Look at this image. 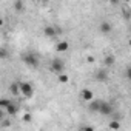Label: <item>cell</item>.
<instances>
[{
    "label": "cell",
    "mask_w": 131,
    "mask_h": 131,
    "mask_svg": "<svg viewBox=\"0 0 131 131\" xmlns=\"http://www.w3.org/2000/svg\"><path fill=\"white\" fill-rule=\"evenodd\" d=\"M80 97H82V100H85V102H93V100H94V94H93L91 90H83L82 94H80Z\"/></svg>",
    "instance_id": "cell-6"
},
{
    "label": "cell",
    "mask_w": 131,
    "mask_h": 131,
    "mask_svg": "<svg viewBox=\"0 0 131 131\" xmlns=\"http://www.w3.org/2000/svg\"><path fill=\"white\" fill-rule=\"evenodd\" d=\"M110 128H111V129H119V128H120V123H119L117 120H111V122H110Z\"/></svg>",
    "instance_id": "cell-16"
},
{
    "label": "cell",
    "mask_w": 131,
    "mask_h": 131,
    "mask_svg": "<svg viewBox=\"0 0 131 131\" xmlns=\"http://www.w3.org/2000/svg\"><path fill=\"white\" fill-rule=\"evenodd\" d=\"M9 91H11L14 96H17V94L20 93V83H13V85L9 86Z\"/></svg>",
    "instance_id": "cell-12"
},
{
    "label": "cell",
    "mask_w": 131,
    "mask_h": 131,
    "mask_svg": "<svg viewBox=\"0 0 131 131\" xmlns=\"http://www.w3.org/2000/svg\"><path fill=\"white\" fill-rule=\"evenodd\" d=\"M57 80H59L60 83H67V82L70 80V77H68L67 74H59V76H57Z\"/></svg>",
    "instance_id": "cell-14"
},
{
    "label": "cell",
    "mask_w": 131,
    "mask_h": 131,
    "mask_svg": "<svg viewBox=\"0 0 131 131\" xmlns=\"http://www.w3.org/2000/svg\"><path fill=\"white\" fill-rule=\"evenodd\" d=\"M126 77H128V80H131V67L126 70Z\"/></svg>",
    "instance_id": "cell-19"
},
{
    "label": "cell",
    "mask_w": 131,
    "mask_h": 131,
    "mask_svg": "<svg viewBox=\"0 0 131 131\" xmlns=\"http://www.w3.org/2000/svg\"><path fill=\"white\" fill-rule=\"evenodd\" d=\"M23 62L28 65V67H37V65H39V59L34 54H31V52H28V54L23 56Z\"/></svg>",
    "instance_id": "cell-3"
},
{
    "label": "cell",
    "mask_w": 131,
    "mask_h": 131,
    "mask_svg": "<svg viewBox=\"0 0 131 131\" xmlns=\"http://www.w3.org/2000/svg\"><path fill=\"white\" fill-rule=\"evenodd\" d=\"M96 79H97V80H100V82H105V80L108 79V74H106V71H103V70L97 71V73H96Z\"/></svg>",
    "instance_id": "cell-10"
},
{
    "label": "cell",
    "mask_w": 131,
    "mask_h": 131,
    "mask_svg": "<svg viewBox=\"0 0 131 131\" xmlns=\"http://www.w3.org/2000/svg\"><path fill=\"white\" fill-rule=\"evenodd\" d=\"M99 29L103 32V34H108V32H111V29H113V26L108 23V22H102L100 25H99Z\"/></svg>",
    "instance_id": "cell-9"
},
{
    "label": "cell",
    "mask_w": 131,
    "mask_h": 131,
    "mask_svg": "<svg viewBox=\"0 0 131 131\" xmlns=\"http://www.w3.org/2000/svg\"><path fill=\"white\" fill-rule=\"evenodd\" d=\"M86 62H88V63H93V62H94V57H93V56H88V57H86Z\"/></svg>",
    "instance_id": "cell-20"
},
{
    "label": "cell",
    "mask_w": 131,
    "mask_h": 131,
    "mask_svg": "<svg viewBox=\"0 0 131 131\" xmlns=\"http://www.w3.org/2000/svg\"><path fill=\"white\" fill-rule=\"evenodd\" d=\"M102 102L103 100H93V102H90V111H94V113H99V110H100V106H102Z\"/></svg>",
    "instance_id": "cell-7"
},
{
    "label": "cell",
    "mask_w": 131,
    "mask_h": 131,
    "mask_svg": "<svg viewBox=\"0 0 131 131\" xmlns=\"http://www.w3.org/2000/svg\"><path fill=\"white\" fill-rule=\"evenodd\" d=\"M99 113L100 114H103V116H108V114H111L113 113V106H111V103H108V102H102V106H100V110H99Z\"/></svg>",
    "instance_id": "cell-5"
},
{
    "label": "cell",
    "mask_w": 131,
    "mask_h": 131,
    "mask_svg": "<svg viewBox=\"0 0 131 131\" xmlns=\"http://www.w3.org/2000/svg\"><path fill=\"white\" fill-rule=\"evenodd\" d=\"M11 103H13V102H11L9 99H3V100H0V108L6 111V110L9 108V105H11Z\"/></svg>",
    "instance_id": "cell-13"
},
{
    "label": "cell",
    "mask_w": 131,
    "mask_h": 131,
    "mask_svg": "<svg viewBox=\"0 0 131 131\" xmlns=\"http://www.w3.org/2000/svg\"><path fill=\"white\" fill-rule=\"evenodd\" d=\"M6 113H8V114H9V116H14V114H16V113H17V106H16V105H13V103H11V105H9V108H8V110H6Z\"/></svg>",
    "instance_id": "cell-15"
},
{
    "label": "cell",
    "mask_w": 131,
    "mask_h": 131,
    "mask_svg": "<svg viewBox=\"0 0 131 131\" xmlns=\"http://www.w3.org/2000/svg\"><path fill=\"white\" fill-rule=\"evenodd\" d=\"M20 94H22L25 99L32 97V94H34V88H32V85H31L29 82H22V83H20Z\"/></svg>",
    "instance_id": "cell-1"
},
{
    "label": "cell",
    "mask_w": 131,
    "mask_h": 131,
    "mask_svg": "<svg viewBox=\"0 0 131 131\" xmlns=\"http://www.w3.org/2000/svg\"><path fill=\"white\" fill-rule=\"evenodd\" d=\"M83 131H94V128H93V126H85Z\"/></svg>",
    "instance_id": "cell-21"
},
{
    "label": "cell",
    "mask_w": 131,
    "mask_h": 131,
    "mask_svg": "<svg viewBox=\"0 0 131 131\" xmlns=\"http://www.w3.org/2000/svg\"><path fill=\"white\" fill-rule=\"evenodd\" d=\"M57 32H60V29H56L52 25H48V26L43 28V34H45L46 37H49V39H51V37H56Z\"/></svg>",
    "instance_id": "cell-4"
},
{
    "label": "cell",
    "mask_w": 131,
    "mask_h": 131,
    "mask_svg": "<svg viewBox=\"0 0 131 131\" xmlns=\"http://www.w3.org/2000/svg\"><path fill=\"white\" fill-rule=\"evenodd\" d=\"M22 119H23V122H26V123H29V122L32 120V116L26 113V114H23V117H22Z\"/></svg>",
    "instance_id": "cell-18"
},
{
    "label": "cell",
    "mask_w": 131,
    "mask_h": 131,
    "mask_svg": "<svg viewBox=\"0 0 131 131\" xmlns=\"http://www.w3.org/2000/svg\"><path fill=\"white\" fill-rule=\"evenodd\" d=\"M51 70H52L54 73H57V74H63L65 65H63V62H62L60 59H54V60L51 62Z\"/></svg>",
    "instance_id": "cell-2"
},
{
    "label": "cell",
    "mask_w": 131,
    "mask_h": 131,
    "mask_svg": "<svg viewBox=\"0 0 131 131\" xmlns=\"http://www.w3.org/2000/svg\"><path fill=\"white\" fill-rule=\"evenodd\" d=\"M68 48H70V43H68L67 40H62V42H59V43L56 45V49H57L59 52H63V51H68Z\"/></svg>",
    "instance_id": "cell-8"
},
{
    "label": "cell",
    "mask_w": 131,
    "mask_h": 131,
    "mask_svg": "<svg viewBox=\"0 0 131 131\" xmlns=\"http://www.w3.org/2000/svg\"><path fill=\"white\" fill-rule=\"evenodd\" d=\"M128 45H129V46H131V39H129V42H128Z\"/></svg>",
    "instance_id": "cell-22"
},
{
    "label": "cell",
    "mask_w": 131,
    "mask_h": 131,
    "mask_svg": "<svg viewBox=\"0 0 131 131\" xmlns=\"http://www.w3.org/2000/svg\"><path fill=\"white\" fill-rule=\"evenodd\" d=\"M14 8L16 9H23V2H20V0H16V2H14Z\"/></svg>",
    "instance_id": "cell-17"
},
{
    "label": "cell",
    "mask_w": 131,
    "mask_h": 131,
    "mask_svg": "<svg viewBox=\"0 0 131 131\" xmlns=\"http://www.w3.org/2000/svg\"><path fill=\"white\" fill-rule=\"evenodd\" d=\"M114 62H116V57L111 56V54H108V56L105 57V60H103V63L106 65V67H111V65H114Z\"/></svg>",
    "instance_id": "cell-11"
}]
</instances>
